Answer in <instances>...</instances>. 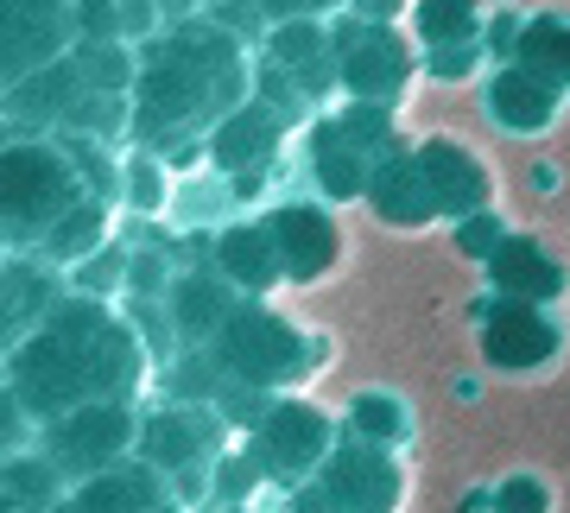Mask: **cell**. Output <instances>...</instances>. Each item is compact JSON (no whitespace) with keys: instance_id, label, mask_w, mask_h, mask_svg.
Instances as JSON below:
<instances>
[{"instance_id":"6da1fadb","label":"cell","mask_w":570,"mask_h":513,"mask_svg":"<svg viewBox=\"0 0 570 513\" xmlns=\"http://www.w3.org/2000/svg\"><path fill=\"white\" fill-rule=\"evenodd\" d=\"M146 374L140 329L115 317L102 298H63L26 343L7 349V393L20 399L39 425L63 418L77 406L127 399Z\"/></svg>"},{"instance_id":"d590c367","label":"cell","mask_w":570,"mask_h":513,"mask_svg":"<svg viewBox=\"0 0 570 513\" xmlns=\"http://www.w3.org/2000/svg\"><path fill=\"white\" fill-rule=\"evenodd\" d=\"M482 63V45H456V51H425V70L438 82H463L469 70Z\"/></svg>"},{"instance_id":"7a4b0ae2","label":"cell","mask_w":570,"mask_h":513,"mask_svg":"<svg viewBox=\"0 0 570 513\" xmlns=\"http://www.w3.org/2000/svg\"><path fill=\"white\" fill-rule=\"evenodd\" d=\"M247 96V51L235 32L216 20H171L159 39L140 51V82H134V134L146 152H178L197 134H216L228 115H242Z\"/></svg>"},{"instance_id":"8d00e7d4","label":"cell","mask_w":570,"mask_h":513,"mask_svg":"<svg viewBox=\"0 0 570 513\" xmlns=\"http://www.w3.org/2000/svg\"><path fill=\"white\" fill-rule=\"evenodd\" d=\"M216 475H223V482H216V494H223V501H235V494H247L254 482H261V463H254V456H228V463H216Z\"/></svg>"},{"instance_id":"cb8c5ba5","label":"cell","mask_w":570,"mask_h":513,"mask_svg":"<svg viewBox=\"0 0 570 513\" xmlns=\"http://www.w3.org/2000/svg\"><path fill=\"white\" fill-rule=\"evenodd\" d=\"M63 305V292H58V273H45L32 267V260H7V273H0V317H7V349L13 343H26L32 329L51 317V310Z\"/></svg>"},{"instance_id":"52a82bcc","label":"cell","mask_w":570,"mask_h":513,"mask_svg":"<svg viewBox=\"0 0 570 513\" xmlns=\"http://www.w3.org/2000/svg\"><path fill=\"white\" fill-rule=\"evenodd\" d=\"M343 82L336 70V26H324L317 13L311 20H285L266 45V70H261V102L279 108L292 121V108L324 102L330 89Z\"/></svg>"},{"instance_id":"e575fe53","label":"cell","mask_w":570,"mask_h":513,"mask_svg":"<svg viewBox=\"0 0 570 513\" xmlns=\"http://www.w3.org/2000/svg\"><path fill=\"white\" fill-rule=\"evenodd\" d=\"M501 241H508V223L501 216H469V223H456V247H463L469 260H482V267L501 254Z\"/></svg>"},{"instance_id":"d4e9b609","label":"cell","mask_w":570,"mask_h":513,"mask_svg":"<svg viewBox=\"0 0 570 513\" xmlns=\"http://www.w3.org/2000/svg\"><path fill=\"white\" fill-rule=\"evenodd\" d=\"M0 494H7V513H58L70 494H63V470L45 451H20L7 456L0 470Z\"/></svg>"},{"instance_id":"f1b7e54d","label":"cell","mask_w":570,"mask_h":513,"mask_svg":"<svg viewBox=\"0 0 570 513\" xmlns=\"http://www.w3.org/2000/svg\"><path fill=\"white\" fill-rule=\"evenodd\" d=\"M343 418H348V437H362V444H374V451H393V444L412 437V406L400 399V393H381V387L355 393Z\"/></svg>"},{"instance_id":"9c48e42d","label":"cell","mask_w":570,"mask_h":513,"mask_svg":"<svg viewBox=\"0 0 570 513\" xmlns=\"http://www.w3.org/2000/svg\"><path fill=\"white\" fill-rule=\"evenodd\" d=\"M247 456L261 463V475L273 482H317L330 456H336V425H330L324 406H311V399H273L254 437H247Z\"/></svg>"},{"instance_id":"74e56055","label":"cell","mask_w":570,"mask_h":513,"mask_svg":"<svg viewBox=\"0 0 570 513\" xmlns=\"http://www.w3.org/2000/svg\"><path fill=\"white\" fill-rule=\"evenodd\" d=\"M159 286H165V267L146 260V254H134V292H159Z\"/></svg>"},{"instance_id":"44dd1931","label":"cell","mask_w":570,"mask_h":513,"mask_svg":"<svg viewBox=\"0 0 570 513\" xmlns=\"http://www.w3.org/2000/svg\"><path fill=\"white\" fill-rule=\"evenodd\" d=\"M58 513H171V489L153 463H121V470L77 482Z\"/></svg>"},{"instance_id":"d6986e66","label":"cell","mask_w":570,"mask_h":513,"mask_svg":"<svg viewBox=\"0 0 570 513\" xmlns=\"http://www.w3.org/2000/svg\"><path fill=\"white\" fill-rule=\"evenodd\" d=\"M89 102V82H82L77 58H63L51 63V70H39V77H26L7 89V121L20 127L13 140H32V127H70V115Z\"/></svg>"},{"instance_id":"4fadbf2b","label":"cell","mask_w":570,"mask_h":513,"mask_svg":"<svg viewBox=\"0 0 570 513\" xmlns=\"http://www.w3.org/2000/svg\"><path fill=\"white\" fill-rule=\"evenodd\" d=\"M558 349H564V329L551 324V310L513 305V298H494L482 310V362L489 368L527 374V368H546Z\"/></svg>"},{"instance_id":"8992f818","label":"cell","mask_w":570,"mask_h":513,"mask_svg":"<svg viewBox=\"0 0 570 513\" xmlns=\"http://www.w3.org/2000/svg\"><path fill=\"white\" fill-rule=\"evenodd\" d=\"M39 451L63 470V482H89V475L121 470L127 451H140V412L127 399H102V406H77L39 425Z\"/></svg>"},{"instance_id":"5bb4252c","label":"cell","mask_w":570,"mask_h":513,"mask_svg":"<svg viewBox=\"0 0 570 513\" xmlns=\"http://www.w3.org/2000/svg\"><path fill=\"white\" fill-rule=\"evenodd\" d=\"M285 140V115L279 108H266L261 96L242 108V115H228L216 134H209V159H216V171H228L235 178V190H261L266 185V165H273V152H279Z\"/></svg>"},{"instance_id":"4316f807","label":"cell","mask_w":570,"mask_h":513,"mask_svg":"<svg viewBox=\"0 0 570 513\" xmlns=\"http://www.w3.org/2000/svg\"><path fill=\"white\" fill-rule=\"evenodd\" d=\"M513 63L532 70V77L570 89V13H532L520 26V45H513Z\"/></svg>"},{"instance_id":"ba28073f","label":"cell","mask_w":570,"mask_h":513,"mask_svg":"<svg viewBox=\"0 0 570 513\" xmlns=\"http://www.w3.org/2000/svg\"><path fill=\"white\" fill-rule=\"evenodd\" d=\"M406 501V470L393 463V451H374L362 437L336 444L317 482L298 489V513H393Z\"/></svg>"},{"instance_id":"f546056e","label":"cell","mask_w":570,"mask_h":513,"mask_svg":"<svg viewBox=\"0 0 570 513\" xmlns=\"http://www.w3.org/2000/svg\"><path fill=\"white\" fill-rule=\"evenodd\" d=\"M70 58H77L82 82H89V96H134V82H140V58H134L127 45H96V39H82Z\"/></svg>"},{"instance_id":"8fae6325","label":"cell","mask_w":570,"mask_h":513,"mask_svg":"<svg viewBox=\"0 0 570 513\" xmlns=\"http://www.w3.org/2000/svg\"><path fill=\"white\" fill-rule=\"evenodd\" d=\"M77 45H82L77 7H32V0L0 7V82L7 89L51 70V63H63Z\"/></svg>"},{"instance_id":"d6a6232c","label":"cell","mask_w":570,"mask_h":513,"mask_svg":"<svg viewBox=\"0 0 570 513\" xmlns=\"http://www.w3.org/2000/svg\"><path fill=\"white\" fill-rule=\"evenodd\" d=\"M489 513H551V489L539 475H508V482L494 489Z\"/></svg>"},{"instance_id":"7c38bea8","label":"cell","mask_w":570,"mask_h":513,"mask_svg":"<svg viewBox=\"0 0 570 513\" xmlns=\"http://www.w3.org/2000/svg\"><path fill=\"white\" fill-rule=\"evenodd\" d=\"M223 425L228 418L216 406H184V399H171V406L140 418V456L159 475H184L223 444Z\"/></svg>"},{"instance_id":"ffe728a7","label":"cell","mask_w":570,"mask_h":513,"mask_svg":"<svg viewBox=\"0 0 570 513\" xmlns=\"http://www.w3.org/2000/svg\"><path fill=\"white\" fill-rule=\"evenodd\" d=\"M558 108H564V89L546 77H532L520 63H501L489 77V121L513 140H532V134H546L558 121Z\"/></svg>"},{"instance_id":"4dcf8cb0","label":"cell","mask_w":570,"mask_h":513,"mask_svg":"<svg viewBox=\"0 0 570 513\" xmlns=\"http://www.w3.org/2000/svg\"><path fill=\"white\" fill-rule=\"evenodd\" d=\"M153 26H159L153 7H77V32L96 45H121L127 32H146L153 39Z\"/></svg>"},{"instance_id":"f35d334b","label":"cell","mask_w":570,"mask_h":513,"mask_svg":"<svg viewBox=\"0 0 570 513\" xmlns=\"http://www.w3.org/2000/svg\"><path fill=\"white\" fill-rule=\"evenodd\" d=\"M558 178H564V171H558L551 159H539V165H532V190H551Z\"/></svg>"},{"instance_id":"277c9868","label":"cell","mask_w":570,"mask_h":513,"mask_svg":"<svg viewBox=\"0 0 570 513\" xmlns=\"http://www.w3.org/2000/svg\"><path fill=\"white\" fill-rule=\"evenodd\" d=\"M400 152V134H393V108H367L348 102L343 115H324L311 127V171H317V190L330 204H348V197H367L374 190V171Z\"/></svg>"},{"instance_id":"603a6c76","label":"cell","mask_w":570,"mask_h":513,"mask_svg":"<svg viewBox=\"0 0 570 513\" xmlns=\"http://www.w3.org/2000/svg\"><path fill=\"white\" fill-rule=\"evenodd\" d=\"M367 204L387 228H431L438 223V197H431L425 171H419V152H393L381 171H374V190H367Z\"/></svg>"},{"instance_id":"83f0119b","label":"cell","mask_w":570,"mask_h":513,"mask_svg":"<svg viewBox=\"0 0 570 513\" xmlns=\"http://www.w3.org/2000/svg\"><path fill=\"white\" fill-rule=\"evenodd\" d=\"M108 247H115V241H108V204H102V197H89V204L70 209V216L45 235L39 254L51 260V267H89V260L108 254Z\"/></svg>"},{"instance_id":"7402d4cb","label":"cell","mask_w":570,"mask_h":513,"mask_svg":"<svg viewBox=\"0 0 570 513\" xmlns=\"http://www.w3.org/2000/svg\"><path fill=\"white\" fill-rule=\"evenodd\" d=\"M216 273H223L242 298H254V305L279 286L285 260H279V241H273L266 216H261V223H235V228H223V235H216Z\"/></svg>"},{"instance_id":"2e32d148","label":"cell","mask_w":570,"mask_h":513,"mask_svg":"<svg viewBox=\"0 0 570 513\" xmlns=\"http://www.w3.org/2000/svg\"><path fill=\"white\" fill-rule=\"evenodd\" d=\"M266 228H273V241H279V260H285V279H292V286H317V279L336 267V254H343V235L330 223V209H317V204L266 209Z\"/></svg>"},{"instance_id":"3957f363","label":"cell","mask_w":570,"mask_h":513,"mask_svg":"<svg viewBox=\"0 0 570 513\" xmlns=\"http://www.w3.org/2000/svg\"><path fill=\"white\" fill-rule=\"evenodd\" d=\"M89 204V178L70 159V146L51 140H7L0 146V235L13 254L45 247V235Z\"/></svg>"},{"instance_id":"1f68e13d","label":"cell","mask_w":570,"mask_h":513,"mask_svg":"<svg viewBox=\"0 0 570 513\" xmlns=\"http://www.w3.org/2000/svg\"><path fill=\"white\" fill-rule=\"evenodd\" d=\"M121 286H134V254L127 247H108V254H96L77 273V298H102L108 305V292H121Z\"/></svg>"},{"instance_id":"9a60e30c","label":"cell","mask_w":570,"mask_h":513,"mask_svg":"<svg viewBox=\"0 0 570 513\" xmlns=\"http://www.w3.org/2000/svg\"><path fill=\"white\" fill-rule=\"evenodd\" d=\"M412 152H419V171H425L431 197H438V216H456V223L489 216L494 178H489V165H482V152H469L463 140H425V146H412Z\"/></svg>"},{"instance_id":"484cf974","label":"cell","mask_w":570,"mask_h":513,"mask_svg":"<svg viewBox=\"0 0 570 513\" xmlns=\"http://www.w3.org/2000/svg\"><path fill=\"white\" fill-rule=\"evenodd\" d=\"M494 13L469 7V0H419L412 7V39L425 51H456V45H482Z\"/></svg>"},{"instance_id":"836d02e7","label":"cell","mask_w":570,"mask_h":513,"mask_svg":"<svg viewBox=\"0 0 570 513\" xmlns=\"http://www.w3.org/2000/svg\"><path fill=\"white\" fill-rule=\"evenodd\" d=\"M121 190H127V204L140 209V216H153V209L165 204V165L153 159V152H146V159H134V165H127V185Z\"/></svg>"},{"instance_id":"5b68a950","label":"cell","mask_w":570,"mask_h":513,"mask_svg":"<svg viewBox=\"0 0 570 513\" xmlns=\"http://www.w3.org/2000/svg\"><path fill=\"white\" fill-rule=\"evenodd\" d=\"M216 362H223V374L235 381V387H285V381H298V374L317 362V343H311L305 329L292 324V317H279V310H266L247 298L242 310H235V324L223 329V343H216Z\"/></svg>"},{"instance_id":"ac0fdd59","label":"cell","mask_w":570,"mask_h":513,"mask_svg":"<svg viewBox=\"0 0 570 513\" xmlns=\"http://www.w3.org/2000/svg\"><path fill=\"white\" fill-rule=\"evenodd\" d=\"M489 279H494V298L539 305V310H546L551 298H564V286H570L564 260H558L546 241H532V235H508V241H501V254L489 260Z\"/></svg>"},{"instance_id":"30bf717a","label":"cell","mask_w":570,"mask_h":513,"mask_svg":"<svg viewBox=\"0 0 570 513\" xmlns=\"http://www.w3.org/2000/svg\"><path fill=\"white\" fill-rule=\"evenodd\" d=\"M336 70H343V89L355 96V102L393 108L400 96H406V82H412V70H419V58L406 51V39H400L387 20H367V13H355V20L336 26Z\"/></svg>"},{"instance_id":"e0dca14e","label":"cell","mask_w":570,"mask_h":513,"mask_svg":"<svg viewBox=\"0 0 570 513\" xmlns=\"http://www.w3.org/2000/svg\"><path fill=\"white\" fill-rule=\"evenodd\" d=\"M242 305L247 298L228 286L223 273L197 267V273H178V279H171V305H165V317H171V329H178V343H190V349H204L209 343V349H216Z\"/></svg>"}]
</instances>
